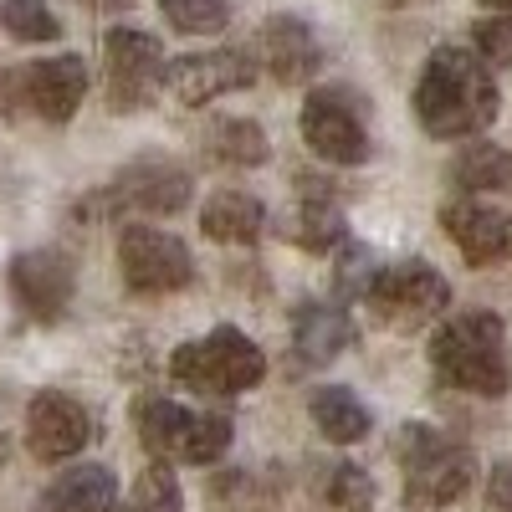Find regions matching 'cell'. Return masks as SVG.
I'll return each mask as SVG.
<instances>
[{
  "instance_id": "d6986e66",
  "label": "cell",
  "mask_w": 512,
  "mask_h": 512,
  "mask_svg": "<svg viewBox=\"0 0 512 512\" xmlns=\"http://www.w3.org/2000/svg\"><path fill=\"white\" fill-rule=\"evenodd\" d=\"M200 231L221 246H251L267 231V205L246 190H216L200 210Z\"/></svg>"
},
{
  "instance_id": "277c9868",
  "label": "cell",
  "mask_w": 512,
  "mask_h": 512,
  "mask_svg": "<svg viewBox=\"0 0 512 512\" xmlns=\"http://www.w3.org/2000/svg\"><path fill=\"white\" fill-rule=\"evenodd\" d=\"M169 379L185 384L195 395L226 400V395H246L267 379V354L251 344L241 328H210L195 344H180L169 354Z\"/></svg>"
},
{
  "instance_id": "1f68e13d",
  "label": "cell",
  "mask_w": 512,
  "mask_h": 512,
  "mask_svg": "<svg viewBox=\"0 0 512 512\" xmlns=\"http://www.w3.org/2000/svg\"><path fill=\"white\" fill-rule=\"evenodd\" d=\"M477 6H492V11H502V16H507V11H512V0H477Z\"/></svg>"
},
{
  "instance_id": "7c38bea8",
  "label": "cell",
  "mask_w": 512,
  "mask_h": 512,
  "mask_svg": "<svg viewBox=\"0 0 512 512\" xmlns=\"http://www.w3.org/2000/svg\"><path fill=\"white\" fill-rule=\"evenodd\" d=\"M11 297L16 308L31 323H62L72 308V292H77V267L72 256L57 246H36V251H16L11 267H6Z\"/></svg>"
},
{
  "instance_id": "4316f807",
  "label": "cell",
  "mask_w": 512,
  "mask_h": 512,
  "mask_svg": "<svg viewBox=\"0 0 512 512\" xmlns=\"http://www.w3.org/2000/svg\"><path fill=\"white\" fill-rule=\"evenodd\" d=\"M323 497H328L333 512H374V497H379V492H374V477L364 472V466L344 461V466H333Z\"/></svg>"
},
{
  "instance_id": "ac0fdd59",
  "label": "cell",
  "mask_w": 512,
  "mask_h": 512,
  "mask_svg": "<svg viewBox=\"0 0 512 512\" xmlns=\"http://www.w3.org/2000/svg\"><path fill=\"white\" fill-rule=\"evenodd\" d=\"M118 507V477L98 461L67 466V472L36 497V512H113Z\"/></svg>"
},
{
  "instance_id": "4fadbf2b",
  "label": "cell",
  "mask_w": 512,
  "mask_h": 512,
  "mask_svg": "<svg viewBox=\"0 0 512 512\" xmlns=\"http://www.w3.org/2000/svg\"><path fill=\"white\" fill-rule=\"evenodd\" d=\"M93 441V415L82 400L62 395V390H41L31 405H26V451L36 461H72L82 446Z\"/></svg>"
},
{
  "instance_id": "f546056e",
  "label": "cell",
  "mask_w": 512,
  "mask_h": 512,
  "mask_svg": "<svg viewBox=\"0 0 512 512\" xmlns=\"http://www.w3.org/2000/svg\"><path fill=\"white\" fill-rule=\"evenodd\" d=\"M482 512H512V461H497L482 487Z\"/></svg>"
},
{
  "instance_id": "4dcf8cb0",
  "label": "cell",
  "mask_w": 512,
  "mask_h": 512,
  "mask_svg": "<svg viewBox=\"0 0 512 512\" xmlns=\"http://www.w3.org/2000/svg\"><path fill=\"white\" fill-rule=\"evenodd\" d=\"M82 6H93V11H128L134 0H82Z\"/></svg>"
},
{
  "instance_id": "9a60e30c",
  "label": "cell",
  "mask_w": 512,
  "mask_h": 512,
  "mask_svg": "<svg viewBox=\"0 0 512 512\" xmlns=\"http://www.w3.org/2000/svg\"><path fill=\"white\" fill-rule=\"evenodd\" d=\"M256 52H262V67L277 88H303V82H313V72L323 62L313 26L297 16H267L262 31H256Z\"/></svg>"
},
{
  "instance_id": "f1b7e54d",
  "label": "cell",
  "mask_w": 512,
  "mask_h": 512,
  "mask_svg": "<svg viewBox=\"0 0 512 512\" xmlns=\"http://www.w3.org/2000/svg\"><path fill=\"white\" fill-rule=\"evenodd\" d=\"M472 47L487 67H507L512 62V21L507 16H487L472 26Z\"/></svg>"
},
{
  "instance_id": "30bf717a",
  "label": "cell",
  "mask_w": 512,
  "mask_h": 512,
  "mask_svg": "<svg viewBox=\"0 0 512 512\" xmlns=\"http://www.w3.org/2000/svg\"><path fill=\"white\" fill-rule=\"evenodd\" d=\"M118 267H123L128 292H139V297H164V292H180V287L195 282L190 246L180 236L149 226V221L123 226V236H118Z\"/></svg>"
},
{
  "instance_id": "ba28073f",
  "label": "cell",
  "mask_w": 512,
  "mask_h": 512,
  "mask_svg": "<svg viewBox=\"0 0 512 512\" xmlns=\"http://www.w3.org/2000/svg\"><path fill=\"white\" fill-rule=\"evenodd\" d=\"M190 195H195L190 169L169 159H139L118 169V180L103 185L93 200H82V216H128V210H139V216H180Z\"/></svg>"
},
{
  "instance_id": "cb8c5ba5",
  "label": "cell",
  "mask_w": 512,
  "mask_h": 512,
  "mask_svg": "<svg viewBox=\"0 0 512 512\" xmlns=\"http://www.w3.org/2000/svg\"><path fill=\"white\" fill-rule=\"evenodd\" d=\"M159 11L185 36H216L231 26V0H159Z\"/></svg>"
},
{
  "instance_id": "d4e9b609",
  "label": "cell",
  "mask_w": 512,
  "mask_h": 512,
  "mask_svg": "<svg viewBox=\"0 0 512 512\" xmlns=\"http://www.w3.org/2000/svg\"><path fill=\"white\" fill-rule=\"evenodd\" d=\"M118 512H180V482H175V472H169V461L144 466L134 492H128V502Z\"/></svg>"
},
{
  "instance_id": "2e32d148",
  "label": "cell",
  "mask_w": 512,
  "mask_h": 512,
  "mask_svg": "<svg viewBox=\"0 0 512 512\" xmlns=\"http://www.w3.org/2000/svg\"><path fill=\"white\" fill-rule=\"evenodd\" d=\"M441 226L472 267H497L502 256H512V221L482 200H451L441 210Z\"/></svg>"
},
{
  "instance_id": "8fae6325",
  "label": "cell",
  "mask_w": 512,
  "mask_h": 512,
  "mask_svg": "<svg viewBox=\"0 0 512 512\" xmlns=\"http://www.w3.org/2000/svg\"><path fill=\"white\" fill-rule=\"evenodd\" d=\"M164 47L159 36L134 31V26H113L103 41V77H108V108L113 113H139L154 103L159 82H164Z\"/></svg>"
},
{
  "instance_id": "d6a6232c",
  "label": "cell",
  "mask_w": 512,
  "mask_h": 512,
  "mask_svg": "<svg viewBox=\"0 0 512 512\" xmlns=\"http://www.w3.org/2000/svg\"><path fill=\"white\" fill-rule=\"evenodd\" d=\"M6 456H11V446H6V436H0V472H6Z\"/></svg>"
},
{
  "instance_id": "44dd1931",
  "label": "cell",
  "mask_w": 512,
  "mask_h": 512,
  "mask_svg": "<svg viewBox=\"0 0 512 512\" xmlns=\"http://www.w3.org/2000/svg\"><path fill=\"white\" fill-rule=\"evenodd\" d=\"M282 236L292 246H303V251H333L338 241H344V216H338V205L328 200L323 185H303V205L292 210Z\"/></svg>"
},
{
  "instance_id": "3957f363",
  "label": "cell",
  "mask_w": 512,
  "mask_h": 512,
  "mask_svg": "<svg viewBox=\"0 0 512 512\" xmlns=\"http://www.w3.org/2000/svg\"><path fill=\"white\" fill-rule=\"evenodd\" d=\"M395 461L405 477V507L410 512H441L461 502L477 482V456L466 441L436 431V425H400L395 431Z\"/></svg>"
},
{
  "instance_id": "6da1fadb",
  "label": "cell",
  "mask_w": 512,
  "mask_h": 512,
  "mask_svg": "<svg viewBox=\"0 0 512 512\" xmlns=\"http://www.w3.org/2000/svg\"><path fill=\"white\" fill-rule=\"evenodd\" d=\"M415 118L431 139L482 134L497 118V82L492 67L472 47H436L415 82Z\"/></svg>"
},
{
  "instance_id": "7a4b0ae2",
  "label": "cell",
  "mask_w": 512,
  "mask_h": 512,
  "mask_svg": "<svg viewBox=\"0 0 512 512\" xmlns=\"http://www.w3.org/2000/svg\"><path fill=\"white\" fill-rule=\"evenodd\" d=\"M431 369H436V379L446 384V390L482 395V400L507 395L512 369H507L502 318L487 313V308H472V313L441 323L431 333Z\"/></svg>"
},
{
  "instance_id": "603a6c76",
  "label": "cell",
  "mask_w": 512,
  "mask_h": 512,
  "mask_svg": "<svg viewBox=\"0 0 512 512\" xmlns=\"http://www.w3.org/2000/svg\"><path fill=\"white\" fill-rule=\"evenodd\" d=\"M451 180L461 185V190H502V185H512V154L507 149H497V144H466L456 159H451Z\"/></svg>"
},
{
  "instance_id": "ffe728a7",
  "label": "cell",
  "mask_w": 512,
  "mask_h": 512,
  "mask_svg": "<svg viewBox=\"0 0 512 512\" xmlns=\"http://www.w3.org/2000/svg\"><path fill=\"white\" fill-rule=\"evenodd\" d=\"M308 415H313V425L323 431V441H333V446H359L374 431L369 405L354 390H344V384H323V390H313Z\"/></svg>"
},
{
  "instance_id": "83f0119b",
  "label": "cell",
  "mask_w": 512,
  "mask_h": 512,
  "mask_svg": "<svg viewBox=\"0 0 512 512\" xmlns=\"http://www.w3.org/2000/svg\"><path fill=\"white\" fill-rule=\"evenodd\" d=\"M374 251L364 246V241H338V272H333V287H338V297H364L369 292V282H374Z\"/></svg>"
},
{
  "instance_id": "e0dca14e",
  "label": "cell",
  "mask_w": 512,
  "mask_h": 512,
  "mask_svg": "<svg viewBox=\"0 0 512 512\" xmlns=\"http://www.w3.org/2000/svg\"><path fill=\"white\" fill-rule=\"evenodd\" d=\"M349 344H354V323H349V313L338 303H297V313H292V349H297L303 364L323 369Z\"/></svg>"
},
{
  "instance_id": "9c48e42d",
  "label": "cell",
  "mask_w": 512,
  "mask_h": 512,
  "mask_svg": "<svg viewBox=\"0 0 512 512\" xmlns=\"http://www.w3.org/2000/svg\"><path fill=\"white\" fill-rule=\"evenodd\" d=\"M303 144L328 164L369 159V103L354 88H313L303 103Z\"/></svg>"
},
{
  "instance_id": "5b68a950",
  "label": "cell",
  "mask_w": 512,
  "mask_h": 512,
  "mask_svg": "<svg viewBox=\"0 0 512 512\" xmlns=\"http://www.w3.org/2000/svg\"><path fill=\"white\" fill-rule=\"evenodd\" d=\"M134 431L154 461H185V466H216L231 451V415H195L175 400H139Z\"/></svg>"
},
{
  "instance_id": "5bb4252c",
  "label": "cell",
  "mask_w": 512,
  "mask_h": 512,
  "mask_svg": "<svg viewBox=\"0 0 512 512\" xmlns=\"http://www.w3.org/2000/svg\"><path fill=\"white\" fill-rule=\"evenodd\" d=\"M164 82L175 88L180 103L200 108L221 93H241L256 82V62L241 57V52H195V57H180L164 67Z\"/></svg>"
},
{
  "instance_id": "52a82bcc",
  "label": "cell",
  "mask_w": 512,
  "mask_h": 512,
  "mask_svg": "<svg viewBox=\"0 0 512 512\" xmlns=\"http://www.w3.org/2000/svg\"><path fill=\"white\" fill-rule=\"evenodd\" d=\"M364 303H369V313H374L379 328H390V333H420V328H431L441 318V308L451 303V287H446V277L431 262L410 256V262H395V267L374 272Z\"/></svg>"
},
{
  "instance_id": "7402d4cb",
  "label": "cell",
  "mask_w": 512,
  "mask_h": 512,
  "mask_svg": "<svg viewBox=\"0 0 512 512\" xmlns=\"http://www.w3.org/2000/svg\"><path fill=\"white\" fill-rule=\"evenodd\" d=\"M205 154L231 169H256L267 159V134L251 118H216L205 134Z\"/></svg>"
},
{
  "instance_id": "484cf974",
  "label": "cell",
  "mask_w": 512,
  "mask_h": 512,
  "mask_svg": "<svg viewBox=\"0 0 512 512\" xmlns=\"http://www.w3.org/2000/svg\"><path fill=\"white\" fill-rule=\"evenodd\" d=\"M0 26L16 41H57L62 21L52 16L47 0H0Z\"/></svg>"
},
{
  "instance_id": "8992f818",
  "label": "cell",
  "mask_w": 512,
  "mask_h": 512,
  "mask_svg": "<svg viewBox=\"0 0 512 512\" xmlns=\"http://www.w3.org/2000/svg\"><path fill=\"white\" fill-rule=\"evenodd\" d=\"M88 98V62L82 57H41L0 72V113L11 123H67Z\"/></svg>"
}]
</instances>
